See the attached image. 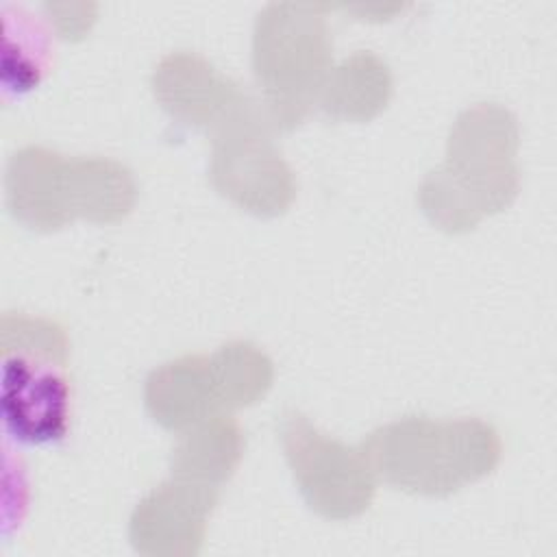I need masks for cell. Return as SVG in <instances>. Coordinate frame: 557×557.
<instances>
[{
  "label": "cell",
  "mask_w": 557,
  "mask_h": 557,
  "mask_svg": "<svg viewBox=\"0 0 557 557\" xmlns=\"http://www.w3.org/2000/svg\"><path fill=\"white\" fill-rule=\"evenodd\" d=\"M516 148L518 128L507 109L492 102L466 109L450 128L444 163L420 185L422 211L457 233L505 209L518 191Z\"/></svg>",
  "instance_id": "6da1fadb"
},
{
  "label": "cell",
  "mask_w": 557,
  "mask_h": 557,
  "mask_svg": "<svg viewBox=\"0 0 557 557\" xmlns=\"http://www.w3.org/2000/svg\"><path fill=\"white\" fill-rule=\"evenodd\" d=\"M4 200L13 218L37 231H54L76 218L115 222L135 205V181L120 161L65 157L28 144L7 161Z\"/></svg>",
  "instance_id": "7a4b0ae2"
},
{
  "label": "cell",
  "mask_w": 557,
  "mask_h": 557,
  "mask_svg": "<svg viewBox=\"0 0 557 557\" xmlns=\"http://www.w3.org/2000/svg\"><path fill=\"white\" fill-rule=\"evenodd\" d=\"M363 455L389 485L422 496H446L492 472L500 440L494 426L476 418L407 416L374 429L363 442Z\"/></svg>",
  "instance_id": "3957f363"
},
{
  "label": "cell",
  "mask_w": 557,
  "mask_h": 557,
  "mask_svg": "<svg viewBox=\"0 0 557 557\" xmlns=\"http://www.w3.org/2000/svg\"><path fill=\"white\" fill-rule=\"evenodd\" d=\"M270 357L250 342H231L213 355H185L150 372L148 413L168 429H189L222 411L259 400L272 385Z\"/></svg>",
  "instance_id": "277c9868"
},
{
  "label": "cell",
  "mask_w": 557,
  "mask_h": 557,
  "mask_svg": "<svg viewBox=\"0 0 557 557\" xmlns=\"http://www.w3.org/2000/svg\"><path fill=\"white\" fill-rule=\"evenodd\" d=\"M331 48L329 24L313 4L272 2L259 13L252 67L274 126L292 128L307 115L331 70Z\"/></svg>",
  "instance_id": "5b68a950"
},
{
  "label": "cell",
  "mask_w": 557,
  "mask_h": 557,
  "mask_svg": "<svg viewBox=\"0 0 557 557\" xmlns=\"http://www.w3.org/2000/svg\"><path fill=\"white\" fill-rule=\"evenodd\" d=\"M281 442L294 479L313 511L331 520H346L368 509L376 474L363 450L324 435L296 411L283 416Z\"/></svg>",
  "instance_id": "8992f818"
},
{
  "label": "cell",
  "mask_w": 557,
  "mask_h": 557,
  "mask_svg": "<svg viewBox=\"0 0 557 557\" xmlns=\"http://www.w3.org/2000/svg\"><path fill=\"white\" fill-rule=\"evenodd\" d=\"M211 181L222 196L257 215L285 211L296 194L289 165L259 122L215 135Z\"/></svg>",
  "instance_id": "52a82bcc"
},
{
  "label": "cell",
  "mask_w": 557,
  "mask_h": 557,
  "mask_svg": "<svg viewBox=\"0 0 557 557\" xmlns=\"http://www.w3.org/2000/svg\"><path fill=\"white\" fill-rule=\"evenodd\" d=\"M152 91L170 115L215 135L259 122L246 94L194 52L163 57L152 74Z\"/></svg>",
  "instance_id": "ba28073f"
},
{
  "label": "cell",
  "mask_w": 557,
  "mask_h": 557,
  "mask_svg": "<svg viewBox=\"0 0 557 557\" xmlns=\"http://www.w3.org/2000/svg\"><path fill=\"white\" fill-rule=\"evenodd\" d=\"M218 487L172 476L139 500L131 516L135 550L152 557H191L205 542Z\"/></svg>",
  "instance_id": "9c48e42d"
},
{
  "label": "cell",
  "mask_w": 557,
  "mask_h": 557,
  "mask_svg": "<svg viewBox=\"0 0 557 557\" xmlns=\"http://www.w3.org/2000/svg\"><path fill=\"white\" fill-rule=\"evenodd\" d=\"M2 416L9 431L26 442H50L65 433L70 387L63 366L30 357H2Z\"/></svg>",
  "instance_id": "30bf717a"
},
{
  "label": "cell",
  "mask_w": 557,
  "mask_h": 557,
  "mask_svg": "<svg viewBox=\"0 0 557 557\" xmlns=\"http://www.w3.org/2000/svg\"><path fill=\"white\" fill-rule=\"evenodd\" d=\"M242 450L239 424L228 416H213L181 435L172 453V476L218 487L233 474Z\"/></svg>",
  "instance_id": "8fae6325"
},
{
  "label": "cell",
  "mask_w": 557,
  "mask_h": 557,
  "mask_svg": "<svg viewBox=\"0 0 557 557\" xmlns=\"http://www.w3.org/2000/svg\"><path fill=\"white\" fill-rule=\"evenodd\" d=\"M392 76L387 65L372 52H355L329 70L318 100L337 120H370L389 100Z\"/></svg>",
  "instance_id": "7c38bea8"
},
{
  "label": "cell",
  "mask_w": 557,
  "mask_h": 557,
  "mask_svg": "<svg viewBox=\"0 0 557 557\" xmlns=\"http://www.w3.org/2000/svg\"><path fill=\"white\" fill-rule=\"evenodd\" d=\"M2 357H30L65 366L67 335L63 326L48 318L7 311L0 322Z\"/></svg>",
  "instance_id": "4fadbf2b"
}]
</instances>
